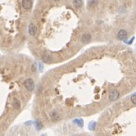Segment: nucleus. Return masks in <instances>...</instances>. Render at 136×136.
Segmentation results:
<instances>
[{"instance_id":"1","label":"nucleus","mask_w":136,"mask_h":136,"mask_svg":"<svg viewBox=\"0 0 136 136\" xmlns=\"http://www.w3.org/2000/svg\"><path fill=\"white\" fill-rule=\"evenodd\" d=\"M24 86L27 91H33L34 89V81L31 78H27L24 81Z\"/></svg>"},{"instance_id":"2","label":"nucleus","mask_w":136,"mask_h":136,"mask_svg":"<svg viewBox=\"0 0 136 136\" xmlns=\"http://www.w3.org/2000/svg\"><path fill=\"white\" fill-rule=\"evenodd\" d=\"M28 32L31 36H35L36 33H37V27L35 26L34 23H30L29 24V27H28Z\"/></svg>"},{"instance_id":"3","label":"nucleus","mask_w":136,"mask_h":136,"mask_svg":"<svg viewBox=\"0 0 136 136\" xmlns=\"http://www.w3.org/2000/svg\"><path fill=\"white\" fill-rule=\"evenodd\" d=\"M127 36H128V31H126L125 29H121V30H119V32L117 33V39H118V40H121V41L125 40V39L127 38Z\"/></svg>"},{"instance_id":"4","label":"nucleus","mask_w":136,"mask_h":136,"mask_svg":"<svg viewBox=\"0 0 136 136\" xmlns=\"http://www.w3.org/2000/svg\"><path fill=\"white\" fill-rule=\"evenodd\" d=\"M119 96H120V94H119V92L116 91V90H113V91L110 94V99H111L112 101L117 100V99L119 98Z\"/></svg>"},{"instance_id":"5","label":"nucleus","mask_w":136,"mask_h":136,"mask_svg":"<svg viewBox=\"0 0 136 136\" xmlns=\"http://www.w3.org/2000/svg\"><path fill=\"white\" fill-rule=\"evenodd\" d=\"M22 6L25 9H30L32 7V0H23Z\"/></svg>"},{"instance_id":"6","label":"nucleus","mask_w":136,"mask_h":136,"mask_svg":"<svg viewBox=\"0 0 136 136\" xmlns=\"http://www.w3.org/2000/svg\"><path fill=\"white\" fill-rule=\"evenodd\" d=\"M90 40H91V35L88 34V33H85V34H83V35L81 36V42L84 43V44L90 42Z\"/></svg>"},{"instance_id":"7","label":"nucleus","mask_w":136,"mask_h":136,"mask_svg":"<svg viewBox=\"0 0 136 136\" xmlns=\"http://www.w3.org/2000/svg\"><path fill=\"white\" fill-rule=\"evenodd\" d=\"M73 4H74L75 8L79 9V8H81V7H82L83 2H82V0H73Z\"/></svg>"},{"instance_id":"8","label":"nucleus","mask_w":136,"mask_h":136,"mask_svg":"<svg viewBox=\"0 0 136 136\" xmlns=\"http://www.w3.org/2000/svg\"><path fill=\"white\" fill-rule=\"evenodd\" d=\"M97 3H98L97 0H91L88 5H89V7H91V8H95V7H96Z\"/></svg>"},{"instance_id":"9","label":"nucleus","mask_w":136,"mask_h":136,"mask_svg":"<svg viewBox=\"0 0 136 136\" xmlns=\"http://www.w3.org/2000/svg\"><path fill=\"white\" fill-rule=\"evenodd\" d=\"M131 102H132L134 105H136V94L131 96Z\"/></svg>"},{"instance_id":"10","label":"nucleus","mask_w":136,"mask_h":136,"mask_svg":"<svg viewBox=\"0 0 136 136\" xmlns=\"http://www.w3.org/2000/svg\"><path fill=\"white\" fill-rule=\"evenodd\" d=\"M54 1H59V0H54Z\"/></svg>"}]
</instances>
